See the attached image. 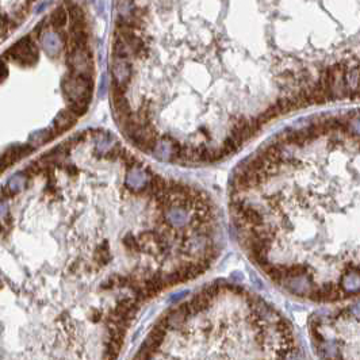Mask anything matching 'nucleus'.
<instances>
[{
	"mask_svg": "<svg viewBox=\"0 0 360 360\" xmlns=\"http://www.w3.org/2000/svg\"><path fill=\"white\" fill-rule=\"evenodd\" d=\"M229 213L249 260L317 304L360 297V108L305 119L245 158Z\"/></svg>",
	"mask_w": 360,
	"mask_h": 360,
	"instance_id": "f257e3e1",
	"label": "nucleus"
},
{
	"mask_svg": "<svg viewBox=\"0 0 360 360\" xmlns=\"http://www.w3.org/2000/svg\"><path fill=\"white\" fill-rule=\"evenodd\" d=\"M179 347L207 359H287L298 352L291 325L257 294L225 282L203 287L160 317Z\"/></svg>",
	"mask_w": 360,
	"mask_h": 360,
	"instance_id": "f03ea898",
	"label": "nucleus"
},
{
	"mask_svg": "<svg viewBox=\"0 0 360 360\" xmlns=\"http://www.w3.org/2000/svg\"><path fill=\"white\" fill-rule=\"evenodd\" d=\"M310 333L315 351L324 358L360 359V301L317 318Z\"/></svg>",
	"mask_w": 360,
	"mask_h": 360,
	"instance_id": "7ed1b4c3",
	"label": "nucleus"
},
{
	"mask_svg": "<svg viewBox=\"0 0 360 360\" xmlns=\"http://www.w3.org/2000/svg\"><path fill=\"white\" fill-rule=\"evenodd\" d=\"M92 77L83 75L68 74L62 80V92L68 102H90L92 96Z\"/></svg>",
	"mask_w": 360,
	"mask_h": 360,
	"instance_id": "20e7f679",
	"label": "nucleus"
},
{
	"mask_svg": "<svg viewBox=\"0 0 360 360\" xmlns=\"http://www.w3.org/2000/svg\"><path fill=\"white\" fill-rule=\"evenodd\" d=\"M68 67L72 74L83 75V76H92V56L87 51V48L72 49L68 56Z\"/></svg>",
	"mask_w": 360,
	"mask_h": 360,
	"instance_id": "39448f33",
	"label": "nucleus"
},
{
	"mask_svg": "<svg viewBox=\"0 0 360 360\" xmlns=\"http://www.w3.org/2000/svg\"><path fill=\"white\" fill-rule=\"evenodd\" d=\"M7 54L11 60L19 62L22 65H31L38 58V51L27 37L18 41L17 44L7 51Z\"/></svg>",
	"mask_w": 360,
	"mask_h": 360,
	"instance_id": "423d86ee",
	"label": "nucleus"
},
{
	"mask_svg": "<svg viewBox=\"0 0 360 360\" xmlns=\"http://www.w3.org/2000/svg\"><path fill=\"white\" fill-rule=\"evenodd\" d=\"M65 42V37L61 33H57V31H51V30H46L41 34V44L44 51L51 54V56H56L61 51L62 46Z\"/></svg>",
	"mask_w": 360,
	"mask_h": 360,
	"instance_id": "0eeeda50",
	"label": "nucleus"
},
{
	"mask_svg": "<svg viewBox=\"0 0 360 360\" xmlns=\"http://www.w3.org/2000/svg\"><path fill=\"white\" fill-rule=\"evenodd\" d=\"M113 76L114 83L126 90V87L131 79V65L129 64V61L122 60V58H115L113 64Z\"/></svg>",
	"mask_w": 360,
	"mask_h": 360,
	"instance_id": "6e6552de",
	"label": "nucleus"
},
{
	"mask_svg": "<svg viewBox=\"0 0 360 360\" xmlns=\"http://www.w3.org/2000/svg\"><path fill=\"white\" fill-rule=\"evenodd\" d=\"M76 122H77V117L74 113H71L68 108H65V110H62L57 114L54 122H53V129L56 130L57 134L60 135L72 129Z\"/></svg>",
	"mask_w": 360,
	"mask_h": 360,
	"instance_id": "1a4fd4ad",
	"label": "nucleus"
},
{
	"mask_svg": "<svg viewBox=\"0 0 360 360\" xmlns=\"http://www.w3.org/2000/svg\"><path fill=\"white\" fill-rule=\"evenodd\" d=\"M68 21V14L67 10L64 7H58L54 11L51 12V25L57 30L62 28L65 25H67Z\"/></svg>",
	"mask_w": 360,
	"mask_h": 360,
	"instance_id": "9d476101",
	"label": "nucleus"
},
{
	"mask_svg": "<svg viewBox=\"0 0 360 360\" xmlns=\"http://www.w3.org/2000/svg\"><path fill=\"white\" fill-rule=\"evenodd\" d=\"M69 15H71V28H79L85 27V15L84 11L80 8L79 6H72L69 10Z\"/></svg>",
	"mask_w": 360,
	"mask_h": 360,
	"instance_id": "9b49d317",
	"label": "nucleus"
},
{
	"mask_svg": "<svg viewBox=\"0 0 360 360\" xmlns=\"http://www.w3.org/2000/svg\"><path fill=\"white\" fill-rule=\"evenodd\" d=\"M17 161L18 156L17 153H15V148H8L6 152L0 156V174H3L8 167H11L12 164H15Z\"/></svg>",
	"mask_w": 360,
	"mask_h": 360,
	"instance_id": "f8f14e48",
	"label": "nucleus"
},
{
	"mask_svg": "<svg viewBox=\"0 0 360 360\" xmlns=\"http://www.w3.org/2000/svg\"><path fill=\"white\" fill-rule=\"evenodd\" d=\"M88 103L90 102L84 101H76V102H68V110L71 113H74L77 118L83 117L87 111H88Z\"/></svg>",
	"mask_w": 360,
	"mask_h": 360,
	"instance_id": "ddd939ff",
	"label": "nucleus"
},
{
	"mask_svg": "<svg viewBox=\"0 0 360 360\" xmlns=\"http://www.w3.org/2000/svg\"><path fill=\"white\" fill-rule=\"evenodd\" d=\"M124 244L125 247L128 248V251L131 252V254H138L141 249V244L138 241V238H135L133 234H126L124 238Z\"/></svg>",
	"mask_w": 360,
	"mask_h": 360,
	"instance_id": "4468645a",
	"label": "nucleus"
},
{
	"mask_svg": "<svg viewBox=\"0 0 360 360\" xmlns=\"http://www.w3.org/2000/svg\"><path fill=\"white\" fill-rule=\"evenodd\" d=\"M96 261L101 263L102 265H104L110 260V254H108V244L107 242H103L102 245L98 247V251H96Z\"/></svg>",
	"mask_w": 360,
	"mask_h": 360,
	"instance_id": "2eb2a0df",
	"label": "nucleus"
},
{
	"mask_svg": "<svg viewBox=\"0 0 360 360\" xmlns=\"http://www.w3.org/2000/svg\"><path fill=\"white\" fill-rule=\"evenodd\" d=\"M6 76H7V68L3 62L0 61V81L4 79Z\"/></svg>",
	"mask_w": 360,
	"mask_h": 360,
	"instance_id": "dca6fc26",
	"label": "nucleus"
},
{
	"mask_svg": "<svg viewBox=\"0 0 360 360\" xmlns=\"http://www.w3.org/2000/svg\"><path fill=\"white\" fill-rule=\"evenodd\" d=\"M48 6H49V1H45V3H44V4H40V6H38V7H37V8H35V12H41V11H44V10H45V8H46V7H48Z\"/></svg>",
	"mask_w": 360,
	"mask_h": 360,
	"instance_id": "f3484780",
	"label": "nucleus"
},
{
	"mask_svg": "<svg viewBox=\"0 0 360 360\" xmlns=\"http://www.w3.org/2000/svg\"><path fill=\"white\" fill-rule=\"evenodd\" d=\"M91 1H92V0H91Z\"/></svg>",
	"mask_w": 360,
	"mask_h": 360,
	"instance_id": "a211bd4d",
	"label": "nucleus"
}]
</instances>
